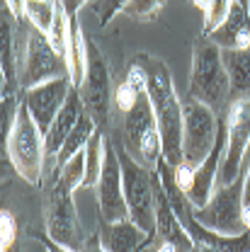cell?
Returning <instances> with one entry per match:
<instances>
[{"label":"cell","mask_w":250,"mask_h":252,"mask_svg":"<svg viewBox=\"0 0 250 252\" xmlns=\"http://www.w3.org/2000/svg\"><path fill=\"white\" fill-rule=\"evenodd\" d=\"M250 143V94L238 97L228 104L226 114V151L219 167V185H231L236 182L241 172V162L248 151Z\"/></svg>","instance_id":"10"},{"label":"cell","mask_w":250,"mask_h":252,"mask_svg":"<svg viewBox=\"0 0 250 252\" xmlns=\"http://www.w3.org/2000/svg\"><path fill=\"white\" fill-rule=\"evenodd\" d=\"M129 70L136 73L151 97L153 112H156L160 143H163V158L178 170L182 165V102L175 93L170 68L165 63L151 56L139 54L129 63Z\"/></svg>","instance_id":"2"},{"label":"cell","mask_w":250,"mask_h":252,"mask_svg":"<svg viewBox=\"0 0 250 252\" xmlns=\"http://www.w3.org/2000/svg\"><path fill=\"white\" fill-rule=\"evenodd\" d=\"M78 93L85 104V112L95 119L97 128H102L107 133V128L112 124V104H114L112 78H109L105 54L100 51V46L90 36H88V73H85V80L78 88Z\"/></svg>","instance_id":"9"},{"label":"cell","mask_w":250,"mask_h":252,"mask_svg":"<svg viewBox=\"0 0 250 252\" xmlns=\"http://www.w3.org/2000/svg\"><path fill=\"white\" fill-rule=\"evenodd\" d=\"M163 5H165V0H129L124 12L131 20L148 22V20H153L158 12L163 10Z\"/></svg>","instance_id":"25"},{"label":"cell","mask_w":250,"mask_h":252,"mask_svg":"<svg viewBox=\"0 0 250 252\" xmlns=\"http://www.w3.org/2000/svg\"><path fill=\"white\" fill-rule=\"evenodd\" d=\"M97 233H100L102 248L107 252H141L156 240V235L141 230L131 219L117 220V223L100 219Z\"/></svg>","instance_id":"14"},{"label":"cell","mask_w":250,"mask_h":252,"mask_svg":"<svg viewBox=\"0 0 250 252\" xmlns=\"http://www.w3.org/2000/svg\"><path fill=\"white\" fill-rule=\"evenodd\" d=\"M59 0H27V20L34 30L49 34L54 17H56Z\"/></svg>","instance_id":"21"},{"label":"cell","mask_w":250,"mask_h":252,"mask_svg":"<svg viewBox=\"0 0 250 252\" xmlns=\"http://www.w3.org/2000/svg\"><path fill=\"white\" fill-rule=\"evenodd\" d=\"M7 156L15 170L30 182V185H41L44 180V165H46V153H44V133L39 131L36 122L32 119L30 109L25 102L17 104L15 117H12V128L5 138Z\"/></svg>","instance_id":"5"},{"label":"cell","mask_w":250,"mask_h":252,"mask_svg":"<svg viewBox=\"0 0 250 252\" xmlns=\"http://www.w3.org/2000/svg\"><path fill=\"white\" fill-rule=\"evenodd\" d=\"M78 252H107L102 248V240H100V233H93V235H88L85 238V243H83V248Z\"/></svg>","instance_id":"28"},{"label":"cell","mask_w":250,"mask_h":252,"mask_svg":"<svg viewBox=\"0 0 250 252\" xmlns=\"http://www.w3.org/2000/svg\"><path fill=\"white\" fill-rule=\"evenodd\" d=\"M126 2L129 0H93V12H95V17H97V22L102 27L109 25L126 7Z\"/></svg>","instance_id":"26"},{"label":"cell","mask_w":250,"mask_h":252,"mask_svg":"<svg viewBox=\"0 0 250 252\" xmlns=\"http://www.w3.org/2000/svg\"><path fill=\"white\" fill-rule=\"evenodd\" d=\"M44 219H46V235L51 240H56L59 245L68 250L78 252L83 248L85 238L78 223L75 214V204H73V194L75 189L63 185L59 180V170L56 162H46L44 165Z\"/></svg>","instance_id":"4"},{"label":"cell","mask_w":250,"mask_h":252,"mask_svg":"<svg viewBox=\"0 0 250 252\" xmlns=\"http://www.w3.org/2000/svg\"><path fill=\"white\" fill-rule=\"evenodd\" d=\"M68 75L78 90L88 73V36L78 25V15H71V39H68Z\"/></svg>","instance_id":"17"},{"label":"cell","mask_w":250,"mask_h":252,"mask_svg":"<svg viewBox=\"0 0 250 252\" xmlns=\"http://www.w3.org/2000/svg\"><path fill=\"white\" fill-rule=\"evenodd\" d=\"M95 119L88 114V112H83L80 114V119H78V124L73 126V131L68 133V138H66V143H63V148L59 151V156H56V167H63L68 160L73 156H78L85 146H88V141H90V136L95 133Z\"/></svg>","instance_id":"19"},{"label":"cell","mask_w":250,"mask_h":252,"mask_svg":"<svg viewBox=\"0 0 250 252\" xmlns=\"http://www.w3.org/2000/svg\"><path fill=\"white\" fill-rule=\"evenodd\" d=\"M192 216L221 235H241L250 230L243 219V175L231 185H216L202 209H192Z\"/></svg>","instance_id":"8"},{"label":"cell","mask_w":250,"mask_h":252,"mask_svg":"<svg viewBox=\"0 0 250 252\" xmlns=\"http://www.w3.org/2000/svg\"><path fill=\"white\" fill-rule=\"evenodd\" d=\"M46 36H49L54 51L66 59V56H68V39H71V15L66 12V7H63L61 2H59V7H56L54 25H51V30H49ZM66 61H68V59H66Z\"/></svg>","instance_id":"22"},{"label":"cell","mask_w":250,"mask_h":252,"mask_svg":"<svg viewBox=\"0 0 250 252\" xmlns=\"http://www.w3.org/2000/svg\"><path fill=\"white\" fill-rule=\"evenodd\" d=\"M73 93V83H71V75L66 78H56V80H49V83H41V85H34L30 90H25L22 102L27 104L32 119L36 122L39 131L46 133L51 122L56 119V114L63 109L68 94Z\"/></svg>","instance_id":"13"},{"label":"cell","mask_w":250,"mask_h":252,"mask_svg":"<svg viewBox=\"0 0 250 252\" xmlns=\"http://www.w3.org/2000/svg\"><path fill=\"white\" fill-rule=\"evenodd\" d=\"M187 97L212 107L216 114L231 102V78L223 65L221 49L204 34L192 44V70H189Z\"/></svg>","instance_id":"3"},{"label":"cell","mask_w":250,"mask_h":252,"mask_svg":"<svg viewBox=\"0 0 250 252\" xmlns=\"http://www.w3.org/2000/svg\"><path fill=\"white\" fill-rule=\"evenodd\" d=\"M223 65L228 70L231 78V94L233 99L238 97H248L250 94V46L248 49H228L223 51Z\"/></svg>","instance_id":"18"},{"label":"cell","mask_w":250,"mask_h":252,"mask_svg":"<svg viewBox=\"0 0 250 252\" xmlns=\"http://www.w3.org/2000/svg\"><path fill=\"white\" fill-rule=\"evenodd\" d=\"M63 7H66V12L68 15H78V10L85 5V0H59Z\"/></svg>","instance_id":"30"},{"label":"cell","mask_w":250,"mask_h":252,"mask_svg":"<svg viewBox=\"0 0 250 252\" xmlns=\"http://www.w3.org/2000/svg\"><path fill=\"white\" fill-rule=\"evenodd\" d=\"M83 112H85V104H83V99H80V93L73 88V93L68 94L63 109L56 114V119L51 122L49 131L44 133V153H46V162H56L59 151L63 148L68 133L73 131V126L78 124V119H80Z\"/></svg>","instance_id":"15"},{"label":"cell","mask_w":250,"mask_h":252,"mask_svg":"<svg viewBox=\"0 0 250 252\" xmlns=\"http://www.w3.org/2000/svg\"><path fill=\"white\" fill-rule=\"evenodd\" d=\"M192 252H223L219 248H214V245H207V243H194V248Z\"/></svg>","instance_id":"31"},{"label":"cell","mask_w":250,"mask_h":252,"mask_svg":"<svg viewBox=\"0 0 250 252\" xmlns=\"http://www.w3.org/2000/svg\"><path fill=\"white\" fill-rule=\"evenodd\" d=\"M182 114H185L182 119V165L175 172L189 175L202 165V160L214 148L221 119L212 107L192 97H187V102L182 104Z\"/></svg>","instance_id":"7"},{"label":"cell","mask_w":250,"mask_h":252,"mask_svg":"<svg viewBox=\"0 0 250 252\" xmlns=\"http://www.w3.org/2000/svg\"><path fill=\"white\" fill-rule=\"evenodd\" d=\"M17 238H20L17 220L7 209H2V214H0V252H17Z\"/></svg>","instance_id":"24"},{"label":"cell","mask_w":250,"mask_h":252,"mask_svg":"<svg viewBox=\"0 0 250 252\" xmlns=\"http://www.w3.org/2000/svg\"><path fill=\"white\" fill-rule=\"evenodd\" d=\"M39 240L46 248V252H73V250H68V248H63V245H59L56 240H51L49 235H39Z\"/></svg>","instance_id":"29"},{"label":"cell","mask_w":250,"mask_h":252,"mask_svg":"<svg viewBox=\"0 0 250 252\" xmlns=\"http://www.w3.org/2000/svg\"><path fill=\"white\" fill-rule=\"evenodd\" d=\"M233 0H212L204 10V25H202V34L209 36L212 32H216L221 27V22L228 17V10H231Z\"/></svg>","instance_id":"23"},{"label":"cell","mask_w":250,"mask_h":252,"mask_svg":"<svg viewBox=\"0 0 250 252\" xmlns=\"http://www.w3.org/2000/svg\"><path fill=\"white\" fill-rule=\"evenodd\" d=\"M66 75H68V61L54 51V46L44 32L32 27L27 32V51H25V61L20 68L22 88L30 90L34 85L66 78Z\"/></svg>","instance_id":"11"},{"label":"cell","mask_w":250,"mask_h":252,"mask_svg":"<svg viewBox=\"0 0 250 252\" xmlns=\"http://www.w3.org/2000/svg\"><path fill=\"white\" fill-rule=\"evenodd\" d=\"M236 2H241V5L246 7V10H250V0H236Z\"/></svg>","instance_id":"34"},{"label":"cell","mask_w":250,"mask_h":252,"mask_svg":"<svg viewBox=\"0 0 250 252\" xmlns=\"http://www.w3.org/2000/svg\"><path fill=\"white\" fill-rule=\"evenodd\" d=\"M5 7L10 10V15H12L17 22H22L25 15H27V0H5Z\"/></svg>","instance_id":"27"},{"label":"cell","mask_w":250,"mask_h":252,"mask_svg":"<svg viewBox=\"0 0 250 252\" xmlns=\"http://www.w3.org/2000/svg\"><path fill=\"white\" fill-rule=\"evenodd\" d=\"M192 2H194L197 7H202V10H207V5H209L212 0H192Z\"/></svg>","instance_id":"33"},{"label":"cell","mask_w":250,"mask_h":252,"mask_svg":"<svg viewBox=\"0 0 250 252\" xmlns=\"http://www.w3.org/2000/svg\"><path fill=\"white\" fill-rule=\"evenodd\" d=\"M112 107L119 114V124H117L119 133L112 136V138H117L136 162L156 170L158 160L163 158L160 131H158L151 97H148L141 78L136 73L126 70V78L114 90V104Z\"/></svg>","instance_id":"1"},{"label":"cell","mask_w":250,"mask_h":252,"mask_svg":"<svg viewBox=\"0 0 250 252\" xmlns=\"http://www.w3.org/2000/svg\"><path fill=\"white\" fill-rule=\"evenodd\" d=\"M156 252H180L175 245H170V243H158V248Z\"/></svg>","instance_id":"32"},{"label":"cell","mask_w":250,"mask_h":252,"mask_svg":"<svg viewBox=\"0 0 250 252\" xmlns=\"http://www.w3.org/2000/svg\"><path fill=\"white\" fill-rule=\"evenodd\" d=\"M105 143H107L105 131L95 128V133L90 136V141L85 146V180H83V187H97L102 162H105Z\"/></svg>","instance_id":"20"},{"label":"cell","mask_w":250,"mask_h":252,"mask_svg":"<svg viewBox=\"0 0 250 252\" xmlns=\"http://www.w3.org/2000/svg\"><path fill=\"white\" fill-rule=\"evenodd\" d=\"M97 201H100V219L102 220L117 223V220L129 219L124 180H122V162H119L117 148H114L109 136L105 143V162H102V172L97 180Z\"/></svg>","instance_id":"12"},{"label":"cell","mask_w":250,"mask_h":252,"mask_svg":"<svg viewBox=\"0 0 250 252\" xmlns=\"http://www.w3.org/2000/svg\"><path fill=\"white\" fill-rule=\"evenodd\" d=\"M209 39L223 49H248L250 46V10H246L241 2L233 0L228 17L221 22V27L216 32L209 34Z\"/></svg>","instance_id":"16"},{"label":"cell","mask_w":250,"mask_h":252,"mask_svg":"<svg viewBox=\"0 0 250 252\" xmlns=\"http://www.w3.org/2000/svg\"><path fill=\"white\" fill-rule=\"evenodd\" d=\"M112 143H114L119 162H122V180H124V196H126V209H129V219L134 220L141 230L156 235V189H153L156 170L136 162L134 158L126 153V148L117 138H112Z\"/></svg>","instance_id":"6"}]
</instances>
